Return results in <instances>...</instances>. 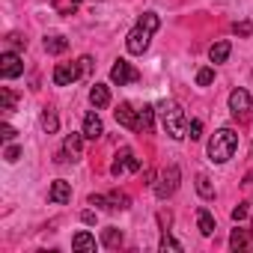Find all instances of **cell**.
Listing matches in <instances>:
<instances>
[{"label":"cell","instance_id":"6da1fadb","mask_svg":"<svg viewBox=\"0 0 253 253\" xmlns=\"http://www.w3.org/2000/svg\"><path fill=\"white\" fill-rule=\"evenodd\" d=\"M158 27H161V18H158L155 12H143V18L134 24V30L128 33V39H125L128 54H134V57L146 54V48H149V42H152V36H155Z\"/></svg>","mask_w":253,"mask_h":253},{"label":"cell","instance_id":"7a4b0ae2","mask_svg":"<svg viewBox=\"0 0 253 253\" xmlns=\"http://www.w3.org/2000/svg\"><path fill=\"white\" fill-rule=\"evenodd\" d=\"M158 116H161L164 131H167L173 140H185V137H188V116H185L182 104H176V101H161V104H158Z\"/></svg>","mask_w":253,"mask_h":253},{"label":"cell","instance_id":"3957f363","mask_svg":"<svg viewBox=\"0 0 253 253\" xmlns=\"http://www.w3.org/2000/svg\"><path fill=\"white\" fill-rule=\"evenodd\" d=\"M235 152H238V134L232 128L214 131V137L209 140V161L211 164H226Z\"/></svg>","mask_w":253,"mask_h":253},{"label":"cell","instance_id":"277c9868","mask_svg":"<svg viewBox=\"0 0 253 253\" xmlns=\"http://www.w3.org/2000/svg\"><path fill=\"white\" fill-rule=\"evenodd\" d=\"M229 110H232V116L238 122H250V116H253V98H250V92L241 89V86H235L229 92Z\"/></svg>","mask_w":253,"mask_h":253},{"label":"cell","instance_id":"5b68a950","mask_svg":"<svg viewBox=\"0 0 253 253\" xmlns=\"http://www.w3.org/2000/svg\"><path fill=\"white\" fill-rule=\"evenodd\" d=\"M179 179H182V170L173 164V167H167L161 176H158V185H155V197L158 200H167V197H173L176 194V188H179Z\"/></svg>","mask_w":253,"mask_h":253},{"label":"cell","instance_id":"8992f818","mask_svg":"<svg viewBox=\"0 0 253 253\" xmlns=\"http://www.w3.org/2000/svg\"><path fill=\"white\" fill-rule=\"evenodd\" d=\"M110 81L116 86H125V84H137L140 81V72L131 66V63H125V60H116L113 69H110Z\"/></svg>","mask_w":253,"mask_h":253},{"label":"cell","instance_id":"52a82bcc","mask_svg":"<svg viewBox=\"0 0 253 253\" xmlns=\"http://www.w3.org/2000/svg\"><path fill=\"white\" fill-rule=\"evenodd\" d=\"M125 170H131V173L140 170V158H137L131 149H119V152H116V161L110 164V173H113V176H122Z\"/></svg>","mask_w":253,"mask_h":253},{"label":"cell","instance_id":"ba28073f","mask_svg":"<svg viewBox=\"0 0 253 253\" xmlns=\"http://www.w3.org/2000/svg\"><path fill=\"white\" fill-rule=\"evenodd\" d=\"M81 146H84V131L81 134H69L66 137V143H63V149L57 152V164H66V161H78L81 158Z\"/></svg>","mask_w":253,"mask_h":253},{"label":"cell","instance_id":"9c48e42d","mask_svg":"<svg viewBox=\"0 0 253 253\" xmlns=\"http://www.w3.org/2000/svg\"><path fill=\"white\" fill-rule=\"evenodd\" d=\"M21 72H24L21 57H18L15 51H3V57H0V75H3L6 81H12V78H18Z\"/></svg>","mask_w":253,"mask_h":253},{"label":"cell","instance_id":"30bf717a","mask_svg":"<svg viewBox=\"0 0 253 253\" xmlns=\"http://www.w3.org/2000/svg\"><path fill=\"white\" fill-rule=\"evenodd\" d=\"M51 78H54L57 86H69V84H75L81 78V66H75V63H57V69H54Z\"/></svg>","mask_w":253,"mask_h":253},{"label":"cell","instance_id":"8fae6325","mask_svg":"<svg viewBox=\"0 0 253 253\" xmlns=\"http://www.w3.org/2000/svg\"><path fill=\"white\" fill-rule=\"evenodd\" d=\"M104 134V125H101V116L95 113V110H89L86 116H84V137L86 140H98Z\"/></svg>","mask_w":253,"mask_h":253},{"label":"cell","instance_id":"7c38bea8","mask_svg":"<svg viewBox=\"0 0 253 253\" xmlns=\"http://www.w3.org/2000/svg\"><path fill=\"white\" fill-rule=\"evenodd\" d=\"M116 122L125 125L128 131H137V110H134L128 101H122V104L116 107Z\"/></svg>","mask_w":253,"mask_h":253},{"label":"cell","instance_id":"4fadbf2b","mask_svg":"<svg viewBox=\"0 0 253 253\" xmlns=\"http://www.w3.org/2000/svg\"><path fill=\"white\" fill-rule=\"evenodd\" d=\"M48 200L57 203V206H66V203L72 200V185H69L66 179H57V182L51 185V191H48Z\"/></svg>","mask_w":253,"mask_h":253},{"label":"cell","instance_id":"5bb4252c","mask_svg":"<svg viewBox=\"0 0 253 253\" xmlns=\"http://www.w3.org/2000/svg\"><path fill=\"white\" fill-rule=\"evenodd\" d=\"M155 113H158V107H152V104H143V107L137 110V131L149 134V131L155 128Z\"/></svg>","mask_w":253,"mask_h":253},{"label":"cell","instance_id":"9a60e30c","mask_svg":"<svg viewBox=\"0 0 253 253\" xmlns=\"http://www.w3.org/2000/svg\"><path fill=\"white\" fill-rule=\"evenodd\" d=\"M229 247L238 253V250H253V235H250V229H232V235H229Z\"/></svg>","mask_w":253,"mask_h":253},{"label":"cell","instance_id":"2e32d148","mask_svg":"<svg viewBox=\"0 0 253 253\" xmlns=\"http://www.w3.org/2000/svg\"><path fill=\"white\" fill-rule=\"evenodd\" d=\"M89 101H92V107H95V110L107 107V104H110V89H107L104 84H95V86L89 89Z\"/></svg>","mask_w":253,"mask_h":253},{"label":"cell","instance_id":"e0dca14e","mask_svg":"<svg viewBox=\"0 0 253 253\" xmlns=\"http://www.w3.org/2000/svg\"><path fill=\"white\" fill-rule=\"evenodd\" d=\"M72 250H78V253H95V235L78 232V235L72 238Z\"/></svg>","mask_w":253,"mask_h":253},{"label":"cell","instance_id":"ac0fdd59","mask_svg":"<svg viewBox=\"0 0 253 253\" xmlns=\"http://www.w3.org/2000/svg\"><path fill=\"white\" fill-rule=\"evenodd\" d=\"M197 226L203 235H214V217L209 209H197Z\"/></svg>","mask_w":253,"mask_h":253},{"label":"cell","instance_id":"d6986e66","mask_svg":"<svg viewBox=\"0 0 253 253\" xmlns=\"http://www.w3.org/2000/svg\"><path fill=\"white\" fill-rule=\"evenodd\" d=\"M229 51H232V45H229V42H217V45H211V48H209V60H211L214 66H217V63H226Z\"/></svg>","mask_w":253,"mask_h":253},{"label":"cell","instance_id":"ffe728a7","mask_svg":"<svg viewBox=\"0 0 253 253\" xmlns=\"http://www.w3.org/2000/svg\"><path fill=\"white\" fill-rule=\"evenodd\" d=\"M42 128H45V134H57V128H60V119L51 107H45V113H42Z\"/></svg>","mask_w":253,"mask_h":253},{"label":"cell","instance_id":"44dd1931","mask_svg":"<svg viewBox=\"0 0 253 253\" xmlns=\"http://www.w3.org/2000/svg\"><path fill=\"white\" fill-rule=\"evenodd\" d=\"M69 48V39H63V36H45V51L48 54H63Z\"/></svg>","mask_w":253,"mask_h":253},{"label":"cell","instance_id":"7402d4cb","mask_svg":"<svg viewBox=\"0 0 253 253\" xmlns=\"http://www.w3.org/2000/svg\"><path fill=\"white\" fill-rule=\"evenodd\" d=\"M128 206H131L128 194H122V191H110L107 194V209H128Z\"/></svg>","mask_w":253,"mask_h":253},{"label":"cell","instance_id":"603a6c76","mask_svg":"<svg viewBox=\"0 0 253 253\" xmlns=\"http://www.w3.org/2000/svg\"><path fill=\"white\" fill-rule=\"evenodd\" d=\"M197 191H200V197H203V200H214V188H211V179H209L206 173H200V176H197Z\"/></svg>","mask_w":253,"mask_h":253},{"label":"cell","instance_id":"cb8c5ba5","mask_svg":"<svg viewBox=\"0 0 253 253\" xmlns=\"http://www.w3.org/2000/svg\"><path fill=\"white\" fill-rule=\"evenodd\" d=\"M101 244H104V247H119V244H122V232H119L116 226H107V229L101 232Z\"/></svg>","mask_w":253,"mask_h":253},{"label":"cell","instance_id":"d4e9b609","mask_svg":"<svg viewBox=\"0 0 253 253\" xmlns=\"http://www.w3.org/2000/svg\"><path fill=\"white\" fill-rule=\"evenodd\" d=\"M0 95H3V107H0V110H3V113H12V110H15V101H18V95H15L9 86H3V89H0Z\"/></svg>","mask_w":253,"mask_h":253},{"label":"cell","instance_id":"484cf974","mask_svg":"<svg viewBox=\"0 0 253 253\" xmlns=\"http://www.w3.org/2000/svg\"><path fill=\"white\" fill-rule=\"evenodd\" d=\"M188 137H191V140H200V137H203V122H200V119H191V122H188Z\"/></svg>","mask_w":253,"mask_h":253},{"label":"cell","instance_id":"4316f807","mask_svg":"<svg viewBox=\"0 0 253 253\" xmlns=\"http://www.w3.org/2000/svg\"><path fill=\"white\" fill-rule=\"evenodd\" d=\"M211 81H214V69H200V72H197V84H200V86H209Z\"/></svg>","mask_w":253,"mask_h":253},{"label":"cell","instance_id":"83f0119b","mask_svg":"<svg viewBox=\"0 0 253 253\" xmlns=\"http://www.w3.org/2000/svg\"><path fill=\"white\" fill-rule=\"evenodd\" d=\"M15 134H18V131L12 128V125H9V122H3V125H0V137H3L6 143H12V140H15Z\"/></svg>","mask_w":253,"mask_h":253},{"label":"cell","instance_id":"f1b7e54d","mask_svg":"<svg viewBox=\"0 0 253 253\" xmlns=\"http://www.w3.org/2000/svg\"><path fill=\"white\" fill-rule=\"evenodd\" d=\"M232 30H235L238 36H250V33H253V24H250V21H235Z\"/></svg>","mask_w":253,"mask_h":253},{"label":"cell","instance_id":"f546056e","mask_svg":"<svg viewBox=\"0 0 253 253\" xmlns=\"http://www.w3.org/2000/svg\"><path fill=\"white\" fill-rule=\"evenodd\" d=\"M158 247H161V250H176V253H179V250H182V244H179V241H176V238H170V235H164V238H161V244H158Z\"/></svg>","mask_w":253,"mask_h":253},{"label":"cell","instance_id":"4dcf8cb0","mask_svg":"<svg viewBox=\"0 0 253 253\" xmlns=\"http://www.w3.org/2000/svg\"><path fill=\"white\" fill-rule=\"evenodd\" d=\"M3 158H6V161H9V164H15V161H18V158H21V149H18V146H12V143H9V146H6V152H3Z\"/></svg>","mask_w":253,"mask_h":253},{"label":"cell","instance_id":"1f68e13d","mask_svg":"<svg viewBox=\"0 0 253 253\" xmlns=\"http://www.w3.org/2000/svg\"><path fill=\"white\" fill-rule=\"evenodd\" d=\"M244 217H247V203H238V206L232 209V220H235V223H241Z\"/></svg>","mask_w":253,"mask_h":253},{"label":"cell","instance_id":"d6a6232c","mask_svg":"<svg viewBox=\"0 0 253 253\" xmlns=\"http://www.w3.org/2000/svg\"><path fill=\"white\" fill-rule=\"evenodd\" d=\"M78 66H81V75H89V72H92V60H89V57H81Z\"/></svg>","mask_w":253,"mask_h":253},{"label":"cell","instance_id":"836d02e7","mask_svg":"<svg viewBox=\"0 0 253 253\" xmlns=\"http://www.w3.org/2000/svg\"><path fill=\"white\" fill-rule=\"evenodd\" d=\"M89 206H98V209H107V197H101V194H92V197H89Z\"/></svg>","mask_w":253,"mask_h":253},{"label":"cell","instance_id":"e575fe53","mask_svg":"<svg viewBox=\"0 0 253 253\" xmlns=\"http://www.w3.org/2000/svg\"><path fill=\"white\" fill-rule=\"evenodd\" d=\"M9 45H12V48H21V45H27V42H24L18 33H12V36H9Z\"/></svg>","mask_w":253,"mask_h":253},{"label":"cell","instance_id":"d590c367","mask_svg":"<svg viewBox=\"0 0 253 253\" xmlns=\"http://www.w3.org/2000/svg\"><path fill=\"white\" fill-rule=\"evenodd\" d=\"M81 220H84V223H95V214H92V211H84Z\"/></svg>","mask_w":253,"mask_h":253},{"label":"cell","instance_id":"8d00e7d4","mask_svg":"<svg viewBox=\"0 0 253 253\" xmlns=\"http://www.w3.org/2000/svg\"><path fill=\"white\" fill-rule=\"evenodd\" d=\"M244 182H247V185H253V173H247V176H244Z\"/></svg>","mask_w":253,"mask_h":253}]
</instances>
